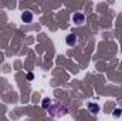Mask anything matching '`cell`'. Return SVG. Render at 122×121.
Returning a JSON list of instances; mask_svg holds the SVG:
<instances>
[{
  "label": "cell",
  "mask_w": 122,
  "mask_h": 121,
  "mask_svg": "<svg viewBox=\"0 0 122 121\" xmlns=\"http://www.w3.org/2000/svg\"><path fill=\"white\" fill-rule=\"evenodd\" d=\"M33 19H34V16H33V13L29 11V10H26V11L21 13V22L23 23H31Z\"/></svg>",
  "instance_id": "6da1fadb"
},
{
  "label": "cell",
  "mask_w": 122,
  "mask_h": 121,
  "mask_svg": "<svg viewBox=\"0 0 122 121\" xmlns=\"http://www.w3.org/2000/svg\"><path fill=\"white\" fill-rule=\"evenodd\" d=\"M77 41H78V38H77L75 34H68V36L65 37V43H67V46H70V47H74V46L77 44Z\"/></svg>",
  "instance_id": "7a4b0ae2"
},
{
  "label": "cell",
  "mask_w": 122,
  "mask_h": 121,
  "mask_svg": "<svg viewBox=\"0 0 122 121\" xmlns=\"http://www.w3.org/2000/svg\"><path fill=\"white\" fill-rule=\"evenodd\" d=\"M72 22L75 24H82L85 22V16L82 13H75V14H72Z\"/></svg>",
  "instance_id": "3957f363"
},
{
  "label": "cell",
  "mask_w": 122,
  "mask_h": 121,
  "mask_svg": "<svg viewBox=\"0 0 122 121\" xmlns=\"http://www.w3.org/2000/svg\"><path fill=\"white\" fill-rule=\"evenodd\" d=\"M88 108H90V111L94 113V114H97V113L99 111V105H98V104H94V103H90V104H88Z\"/></svg>",
  "instance_id": "277c9868"
},
{
  "label": "cell",
  "mask_w": 122,
  "mask_h": 121,
  "mask_svg": "<svg viewBox=\"0 0 122 121\" xmlns=\"http://www.w3.org/2000/svg\"><path fill=\"white\" fill-rule=\"evenodd\" d=\"M50 103H51L50 98H44V100H43V108H48V107H50Z\"/></svg>",
  "instance_id": "5b68a950"
},
{
  "label": "cell",
  "mask_w": 122,
  "mask_h": 121,
  "mask_svg": "<svg viewBox=\"0 0 122 121\" xmlns=\"http://www.w3.org/2000/svg\"><path fill=\"white\" fill-rule=\"evenodd\" d=\"M121 114H122L121 108H115V110H114V117H121Z\"/></svg>",
  "instance_id": "8992f818"
},
{
  "label": "cell",
  "mask_w": 122,
  "mask_h": 121,
  "mask_svg": "<svg viewBox=\"0 0 122 121\" xmlns=\"http://www.w3.org/2000/svg\"><path fill=\"white\" fill-rule=\"evenodd\" d=\"M27 78H29V80H33V78H34V74H33V73H29V74H27Z\"/></svg>",
  "instance_id": "52a82bcc"
}]
</instances>
